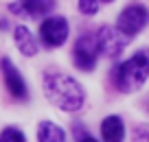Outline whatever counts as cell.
Returning <instances> with one entry per match:
<instances>
[{
	"instance_id": "obj_9",
	"label": "cell",
	"mask_w": 149,
	"mask_h": 142,
	"mask_svg": "<svg viewBox=\"0 0 149 142\" xmlns=\"http://www.w3.org/2000/svg\"><path fill=\"white\" fill-rule=\"evenodd\" d=\"M55 7V0H20V2H15L11 9L13 11H26L29 15H44L48 13V11Z\"/></svg>"
},
{
	"instance_id": "obj_4",
	"label": "cell",
	"mask_w": 149,
	"mask_h": 142,
	"mask_svg": "<svg viewBox=\"0 0 149 142\" xmlns=\"http://www.w3.org/2000/svg\"><path fill=\"white\" fill-rule=\"evenodd\" d=\"M147 24V9L143 5H130L118 15V31L125 37H134Z\"/></svg>"
},
{
	"instance_id": "obj_7",
	"label": "cell",
	"mask_w": 149,
	"mask_h": 142,
	"mask_svg": "<svg viewBox=\"0 0 149 142\" xmlns=\"http://www.w3.org/2000/svg\"><path fill=\"white\" fill-rule=\"evenodd\" d=\"M0 68H2V72H5L7 90L11 92V96H13V98H26V83H24L22 74L18 72V68L11 64L9 57L0 59Z\"/></svg>"
},
{
	"instance_id": "obj_11",
	"label": "cell",
	"mask_w": 149,
	"mask_h": 142,
	"mask_svg": "<svg viewBox=\"0 0 149 142\" xmlns=\"http://www.w3.org/2000/svg\"><path fill=\"white\" fill-rule=\"evenodd\" d=\"M37 140L40 142H66V133L55 123L44 120V123H40V129H37Z\"/></svg>"
},
{
	"instance_id": "obj_12",
	"label": "cell",
	"mask_w": 149,
	"mask_h": 142,
	"mask_svg": "<svg viewBox=\"0 0 149 142\" xmlns=\"http://www.w3.org/2000/svg\"><path fill=\"white\" fill-rule=\"evenodd\" d=\"M0 142H26L24 133L15 127H7L5 131L0 133Z\"/></svg>"
},
{
	"instance_id": "obj_14",
	"label": "cell",
	"mask_w": 149,
	"mask_h": 142,
	"mask_svg": "<svg viewBox=\"0 0 149 142\" xmlns=\"http://www.w3.org/2000/svg\"><path fill=\"white\" fill-rule=\"evenodd\" d=\"M136 142H149V125L136 129Z\"/></svg>"
},
{
	"instance_id": "obj_10",
	"label": "cell",
	"mask_w": 149,
	"mask_h": 142,
	"mask_svg": "<svg viewBox=\"0 0 149 142\" xmlns=\"http://www.w3.org/2000/svg\"><path fill=\"white\" fill-rule=\"evenodd\" d=\"M15 44H18L20 53L26 57H33L37 53V39L33 37V33L26 26H18L15 28Z\"/></svg>"
},
{
	"instance_id": "obj_3",
	"label": "cell",
	"mask_w": 149,
	"mask_h": 142,
	"mask_svg": "<svg viewBox=\"0 0 149 142\" xmlns=\"http://www.w3.org/2000/svg\"><path fill=\"white\" fill-rule=\"evenodd\" d=\"M94 39H97V51L103 53L105 57H118L123 53V48L127 46V42H130L118 28H112V26L99 28Z\"/></svg>"
},
{
	"instance_id": "obj_8",
	"label": "cell",
	"mask_w": 149,
	"mask_h": 142,
	"mask_svg": "<svg viewBox=\"0 0 149 142\" xmlns=\"http://www.w3.org/2000/svg\"><path fill=\"white\" fill-rule=\"evenodd\" d=\"M101 136L105 142H123V136H125L123 120L118 116H107L101 123Z\"/></svg>"
},
{
	"instance_id": "obj_6",
	"label": "cell",
	"mask_w": 149,
	"mask_h": 142,
	"mask_svg": "<svg viewBox=\"0 0 149 142\" xmlns=\"http://www.w3.org/2000/svg\"><path fill=\"white\" fill-rule=\"evenodd\" d=\"M97 39L92 35H81L74 44V64L81 70H92L97 66Z\"/></svg>"
},
{
	"instance_id": "obj_13",
	"label": "cell",
	"mask_w": 149,
	"mask_h": 142,
	"mask_svg": "<svg viewBox=\"0 0 149 142\" xmlns=\"http://www.w3.org/2000/svg\"><path fill=\"white\" fill-rule=\"evenodd\" d=\"M79 11L86 15H92L99 11V5H97V0H79Z\"/></svg>"
},
{
	"instance_id": "obj_15",
	"label": "cell",
	"mask_w": 149,
	"mask_h": 142,
	"mask_svg": "<svg viewBox=\"0 0 149 142\" xmlns=\"http://www.w3.org/2000/svg\"><path fill=\"white\" fill-rule=\"evenodd\" d=\"M79 142H97V140H94L92 136H86V133H84V136L79 138Z\"/></svg>"
},
{
	"instance_id": "obj_1",
	"label": "cell",
	"mask_w": 149,
	"mask_h": 142,
	"mask_svg": "<svg viewBox=\"0 0 149 142\" xmlns=\"http://www.w3.org/2000/svg\"><path fill=\"white\" fill-rule=\"evenodd\" d=\"M44 94L53 105L64 112H77L84 105V87L66 72L44 74Z\"/></svg>"
},
{
	"instance_id": "obj_5",
	"label": "cell",
	"mask_w": 149,
	"mask_h": 142,
	"mask_svg": "<svg viewBox=\"0 0 149 142\" xmlns=\"http://www.w3.org/2000/svg\"><path fill=\"white\" fill-rule=\"evenodd\" d=\"M40 35H42L46 46H61L68 37V22L66 18L57 15V18H48L40 26Z\"/></svg>"
},
{
	"instance_id": "obj_2",
	"label": "cell",
	"mask_w": 149,
	"mask_h": 142,
	"mask_svg": "<svg viewBox=\"0 0 149 142\" xmlns=\"http://www.w3.org/2000/svg\"><path fill=\"white\" fill-rule=\"evenodd\" d=\"M149 77V55L136 53L116 68V87L121 92H136Z\"/></svg>"
}]
</instances>
